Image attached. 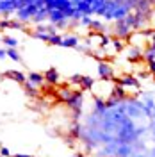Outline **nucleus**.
<instances>
[{
  "instance_id": "f257e3e1",
  "label": "nucleus",
  "mask_w": 155,
  "mask_h": 157,
  "mask_svg": "<svg viewBox=\"0 0 155 157\" xmlns=\"http://www.w3.org/2000/svg\"><path fill=\"white\" fill-rule=\"evenodd\" d=\"M21 6V0H0V14H14Z\"/></svg>"
},
{
  "instance_id": "f03ea898",
  "label": "nucleus",
  "mask_w": 155,
  "mask_h": 157,
  "mask_svg": "<svg viewBox=\"0 0 155 157\" xmlns=\"http://www.w3.org/2000/svg\"><path fill=\"white\" fill-rule=\"evenodd\" d=\"M116 84L123 86V88H136V89L141 88V84H139V78L134 77V75H123V77L116 78Z\"/></svg>"
},
{
  "instance_id": "7ed1b4c3",
  "label": "nucleus",
  "mask_w": 155,
  "mask_h": 157,
  "mask_svg": "<svg viewBox=\"0 0 155 157\" xmlns=\"http://www.w3.org/2000/svg\"><path fill=\"white\" fill-rule=\"evenodd\" d=\"M112 75H114V68L109 63H105V61H100L98 63V77L102 78V80H107V78H111Z\"/></svg>"
},
{
  "instance_id": "20e7f679",
  "label": "nucleus",
  "mask_w": 155,
  "mask_h": 157,
  "mask_svg": "<svg viewBox=\"0 0 155 157\" xmlns=\"http://www.w3.org/2000/svg\"><path fill=\"white\" fill-rule=\"evenodd\" d=\"M61 47H66V48H80V39L75 34H66V36H62Z\"/></svg>"
},
{
  "instance_id": "39448f33",
  "label": "nucleus",
  "mask_w": 155,
  "mask_h": 157,
  "mask_svg": "<svg viewBox=\"0 0 155 157\" xmlns=\"http://www.w3.org/2000/svg\"><path fill=\"white\" fill-rule=\"evenodd\" d=\"M43 75H45V82H47V84H50V86L59 84V78H61V77H59V71L55 70V66H50Z\"/></svg>"
},
{
  "instance_id": "423d86ee",
  "label": "nucleus",
  "mask_w": 155,
  "mask_h": 157,
  "mask_svg": "<svg viewBox=\"0 0 155 157\" xmlns=\"http://www.w3.org/2000/svg\"><path fill=\"white\" fill-rule=\"evenodd\" d=\"M27 80H29L32 86H36V88H41V86H45V84H47V82H45V75H43V73H39V71H29Z\"/></svg>"
},
{
  "instance_id": "0eeeda50",
  "label": "nucleus",
  "mask_w": 155,
  "mask_h": 157,
  "mask_svg": "<svg viewBox=\"0 0 155 157\" xmlns=\"http://www.w3.org/2000/svg\"><path fill=\"white\" fill-rule=\"evenodd\" d=\"M4 77L13 78V80H14V82H18V84H23V82H27V77H25V73H23V71H18V70H7V71L4 73Z\"/></svg>"
},
{
  "instance_id": "6e6552de",
  "label": "nucleus",
  "mask_w": 155,
  "mask_h": 157,
  "mask_svg": "<svg viewBox=\"0 0 155 157\" xmlns=\"http://www.w3.org/2000/svg\"><path fill=\"white\" fill-rule=\"evenodd\" d=\"M145 57V52L139 48H130L127 50V59L130 61V63H137V61H141V59Z\"/></svg>"
},
{
  "instance_id": "1a4fd4ad",
  "label": "nucleus",
  "mask_w": 155,
  "mask_h": 157,
  "mask_svg": "<svg viewBox=\"0 0 155 157\" xmlns=\"http://www.w3.org/2000/svg\"><path fill=\"white\" fill-rule=\"evenodd\" d=\"M93 86H95V78L89 77V75H82V78H80V88L82 89H93Z\"/></svg>"
},
{
  "instance_id": "9d476101",
  "label": "nucleus",
  "mask_w": 155,
  "mask_h": 157,
  "mask_svg": "<svg viewBox=\"0 0 155 157\" xmlns=\"http://www.w3.org/2000/svg\"><path fill=\"white\" fill-rule=\"evenodd\" d=\"M21 86H23V91H25V95H29V97H38V89L39 88H36V86H32V84H30L29 80H27V82H23V84H21Z\"/></svg>"
},
{
  "instance_id": "9b49d317",
  "label": "nucleus",
  "mask_w": 155,
  "mask_h": 157,
  "mask_svg": "<svg viewBox=\"0 0 155 157\" xmlns=\"http://www.w3.org/2000/svg\"><path fill=\"white\" fill-rule=\"evenodd\" d=\"M2 43L6 45V48H16L18 39H16V38H11V36H2Z\"/></svg>"
},
{
  "instance_id": "f8f14e48",
  "label": "nucleus",
  "mask_w": 155,
  "mask_h": 157,
  "mask_svg": "<svg viewBox=\"0 0 155 157\" xmlns=\"http://www.w3.org/2000/svg\"><path fill=\"white\" fill-rule=\"evenodd\" d=\"M7 57L13 59L14 63H20L21 61V56H20V52L16 48H7Z\"/></svg>"
},
{
  "instance_id": "ddd939ff",
  "label": "nucleus",
  "mask_w": 155,
  "mask_h": 157,
  "mask_svg": "<svg viewBox=\"0 0 155 157\" xmlns=\"http://www.w3.org/2000/svg\"><path fill=\"white\" fill-rule=\"evenodd\" d=\"M61 41H62V36H59V34H52L48 39V45H57L61 47Z\"/></svg>"
},
{
  "instance_id": "4468645a",
  "label": "nucleus",
  "mask_w": 155,
  "mask_h": 157,
  "mask_svg": "<svg viewBox=\"0 0 155 157\" xmlns=\"http://www.w3.org/2000/svg\"><path fill=\"white\" fill-rule=\"evenodd\" d=\"M111 47H114V48H116V52H121V50H123V43H121L118 38H112V41H111Z\"/></svg>"
},
{
  "instance_id": "2eb2a0df",
  "label": "nucleus",
  "mask_w": 155,
  "mask_h": 157,
  "mask_svg": "<svg viewBox=\"0 0 155 157\" xmlns=\"http://www.w3.org/2000/svg\"><path fill=\"white\" fill-rule=\"evenodd\" d=\"M9 29L23 30V23H21V21H14V20H9Z\"/></svg>"
},
{
  "instance_id": "dca6fc26",
  "label": "nucleus",
  "mask_w": 155,
  "mask_h": 157,
  "mask_svg": "<svg viewBox=\"0 0 155 157\" xmlns=\"http://www.w3.org/2000/svg\"><path fill=\"white\" fill-rule=\"evenodd\" d=\"M91 29L104 30V23H102V21H98V20H93V21H91Z\"/></svg>"
},
{
  "instance_id": "f3484780",
  "label": "nucleus",
  "mask_w": 155,
  "mask_h": 157,
  "mask_svg": "<svg viewBox=\"0 0 155 157\" xmlns=\"http://www.w3.org/2000/svg\"><path fill=\"white\" fill-rule=\"evenodd\" d=\"M146 68H148V71L152 73V77H155V59H153V61H148Z\"/></svg>"
},
{
  "instance_id": "a211bd4d",
  "label": "nucleus",
  "mask_w": 155,
  "mask_h": 157,
  "mask_svg": "<svg viewBox=\"0 0 155 157\" xmlns=\"http://www.w3.org/2000/svg\"><path fill=\"white\" fill-rule=\"evenodd\" d=\"M0 155L2 157H11V150L7 147H0Z\"/></svg>"
},
{
  "instance_id": "6ab92c4d",
  "label": "nucleus",
  "mask_w": 155,
  "mask_h": 157,
  "mask_svg": "<svg viewBox=\"0 0 155 157\" xmlns=\"http://www.w3.org/2000/svg\"><path fill=\"white\" fill-rule=\"evenodd\" d=\"M6 29H9V20H2L0 21V30H6Z\"/></svg>"
},
{
  "instance_id": "aec40b11",
  "label": "nucleus",
  "mask_w": 155,
  "mask_h": 157,
  "mask_svg": "<svg viewBox=\"0 0 155 157\" xmlns=\"http://www.w3.org/2000/svg\"><path fill=\"white\" fill-rule=\"evenodd\" d=\"M7 57V48H0V59Z\"/></svg>"
},
{
  "instance_id": "412c9836",
  "label": "nucleus",
  "mask_w": 155,
  "mask_h": 157,
  "mask_svg": "<svg viewBox=\"0 0 155 157\" xmlns=\"http://www.w3.org/2000/svg\"><path fill=\"white\" fill-rule=\"evenodd\" d=\"M13 157H32V155H29V154H16V155H13Z\"/></svg>"
},
{
  "instance_id": "4be33fe9",
  "label": "nucleus",
  "mask_w": 155,
  "mask_h": 157,
  "mask_svg": "<svg viewBox=\"0 0 155 157\" xmlns=\"http://www.w3.org/2000/svg\"><path fill=\"white\" fill-rule=\"evenodd\" d=\"M73 157H82V155H80V154H77V155H73Z\"/></svg>"
},
{
  "instance_id": "5701e85b",
  "label": "nucleus",
  "mask_w": 155,
  "mask_h": 157,
  "mask_svg": "<svg viewBox=\"0 0 155 157\" xmlns=\"http://www.w3.org/2000/svg\"><path fill=\"white\" fill-rule=\"evenodd\" d=\"M0 157H2V155H0Z\"/></svg>"
}]
</instances>
